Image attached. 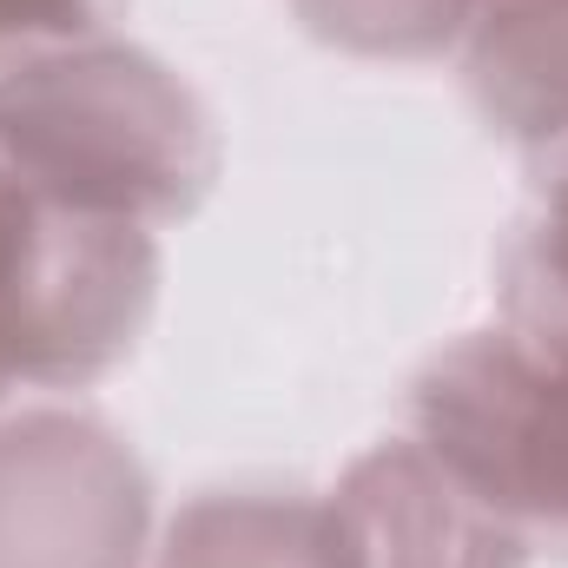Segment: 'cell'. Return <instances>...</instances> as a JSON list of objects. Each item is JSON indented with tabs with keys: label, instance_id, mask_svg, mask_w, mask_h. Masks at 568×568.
I'll return each mask as SVG.
<instances>
[{
	"label": "cell",
	"instance_id": "6da1fadb",
	"mask_svg": "<svg viewBox=\"0 0 568 568\" xmlns=\"http://www.w3.org/2000/svg\"><path fill=\"white\" fill-rule=\"evenodd\" d=\"M0 159L53 205L145 225L205 185L212 133L165 67L87 47L0 73Z\"/></svg>",
	"mask_w": 568,
	"mask_h": 568
},
{
	"label": "cell",
	"instance_id": "7a4b0ae2",
	"mask_svg": "<svg viewBox=\"0 0 568 568\" xmlns=\"http://www.w3.org/2000/svg\"><path fill=\"white\" fill-rule=\"evenodd\" d=\"M152 239L40 199L0 159V397L113 364L152 297Z\"/></svg>",
	"mask_w": 568,
	"mask_h": 568
},
{
	"label": "cell",
	"instance_id": "3957f363",
	"mask_svg": "<svg viewBox=\"0 0 568 568\" xmlns=\"http://www.w3.org/2000/svg\"><path fill=\"white\" fill-rule=\"evenodd\" d=\"M424 449L523 542L568 549V344L483 331L436 357L417 390Z\"/></svg>",
	"mask_w": 568,
	"mask_h": 568
},
{
	"label": "cell",
	"instance_id": "277c9868",
	"mask_svg": "<svg viewBox=\"0 0 568 568\" xmlns=\"http://www.w3.org/2000/svg\"><path fill=\"white\" fill-rule=\"evenodd\" d=\"M324 516L337 568H523V536L496 523L424 443L377 449Z\"/></svg>",
	"mask_w": 568,
	"mask_h": 568
},
{
	"label": "cell",
	"instance_id": "5b68a950",
	"mask_svg": "<svg viewBox=\"0 0 568 568\" xmlns=\"http://www.w3.org/2000/svg\"><path fill=\"white\" fill-rule=\"evenodd\" d=\"M476 87L509 133H568V0H489L476 33Z\"/></svg>",
	"mask_w": 568,
	"mask_h": 568
},
{
	"label": "cell",
	"instance_id": "8992f818",
	"mask_svg": "<svg viewBox=\"0 0 568 568\" xmlns=\"http://www.w3.org/2000/svg\"><path fill=\"white\" fill-rule=\"evenodd\" d=\"M165 568H337L331 516L297 503H199L172 523Z\"/></svg>",
	"mask_w": 568,
	"mask_h": 568
},
{
	"label": "cell",
	"instance_id": "52a82bcc",
	"mask_svg": "<svg viewBox=\"0 0 568 568\" xmlns=\"http://www.w3.org/2000/svg\"><path fill=\"white\" fill-rule=\"evenodd\" d=\"M476 0H304V13L351 40V47H390V53H417L456 33V20H469Z\"/></svg>",
	"mask_w": 568,
	"mask_h": 568
},
{
	"label": "cell",
	"instance_id": "ba28073f",
	"mask_svg": "<svg viewBox=\"0 0 568 568\" xmlns=\"http://www.w3.org/2000/svg\"><path fill=\"white\" fill-rule=\"evenodd\" d=\"M93 0H0V40H40V33H87Z\"/></svg>",
	"mask_w": 568,
	"mask_h": 568
}]
</instances>
